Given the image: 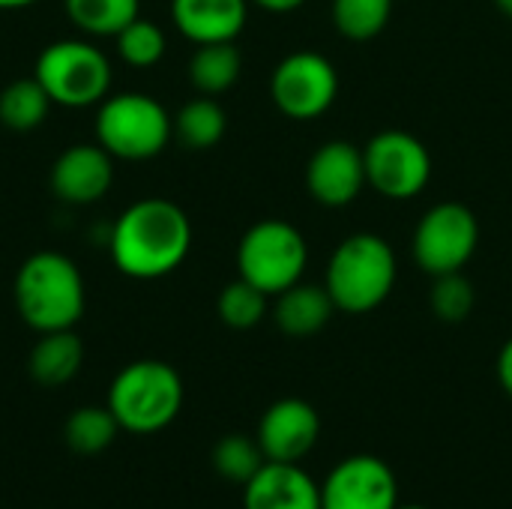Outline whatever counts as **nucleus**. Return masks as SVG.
Segmentation results:
<instances>
[{
    "instance_id": "f257e3e1",
    "label": "nucleus",
    "mask_w": 512,
    "mask_h": 509,
    "mask_svg": "<svg viewBox=\"0 0 512 509\" xmlns=\"http://www.w3.org/2000/svg\"><path fill=\"white\" fill-rule=\"evenodd\" d=\"M108 249L123 276L162 279L186 261L192 249V222L174 201L144 198L126 207L114 222Z\"/></svg>"
},
{
    "instance_id": "f03ea898",
    "label": "nucleus",
    "mask_w": 512,
    "mask_h": 509,
    "mask_svg": "<svg viewBox=\"0 0 512 509\" xmlns=\"http://www.w3.org/2000/svg\"><path fill=\"white\" fill-rule=\"evenodd\" d=\"M15 309L36 333L72 330L84 315V279L72 258L60 252L30 255L12 285Z\"/></svg>"
},
{
    "instance_id": "7ed1b4c3",
    "label": "nucleus",
    "mask_w": 512,
    "mask_h": 509,
    "mask_svg": "<svg viewBox=\"0 0 512 509\" xmlns=\"http://www.w3.org/2000/svg\"><path fill=\"white\" fill-rule=\"evenodd\" d=\"M396 273V255L384 237L351 234L333 249L324 288L339 312L366 315L393 294Z\"/></svg>"
},
{
    "instance_id": "20e7f679",
    "label": "nucleus",
    "mask_w": 512,
    "mask_h": 509,
    "mask_svg": "<svg viewBox=\"0 0 512 509\" xmlns=\"http://www.w3.org/2000/svg\"><path fill=\"white\" fill-rule=\"evenodd\" d=\"M105 405L123 432L156 435L177 420L183 408V381L177 369L162 360H135L114 375Z\"/></svg>"
},
{
    "instance_id": "39448f33",
    "label": "nucleus",
    "mask_w": 512,
    "mask_h": 509,
    "mask_svg": "<svg viewBox=\"0 0 512 509\" xmlns=\"http://www.w3.org/2000/svg\"><path fill=\"white\" fill-rule=\"evenodd\" d=\"M174 138V117L165 105L147 93H114L99 102L96 141L126 162H144L159 156Z\"/></svg>"
},
{
    "instance_id": "423d86ee",
    "label": "nucleus",
    "mask_w": 512,
    "mask_h": 509,
    "mask_svg": "<svg viewBox=\"0 0 512 509\" xmlns=\"http://www.w3.org/2000/svg\"><path fill=\"white\" fill-rule=\"evenodd\" d=\"M33 78L45 87L54 105L90 108L108 96L111 63L87 39H60L39 51Z\"/></svg>"
},
{
    "instance_id": "0eeeda50",
    "label": "nucleus",
    "mask_w": 512,
    "mask_h": 509,
    "mask_svg": "<svg viewBox=\"0 0 512 509\" xmlns=\"http://www.w3.org/2000/svg\"><path fill=\"white\" fill-rule=\"evenodd\" d=\"M309 264L306 237L285 219L255 222L237 246V273L240 279L261 288L267 297L282 294L297 285Z\"/></svg>"
},
{
    "instance_id": "6e6552de",
    "label": "nucleus",
    "mask_w": 512,
    "mask_h": 509,
    "mask_svg": "<svg viewBox=\"0 0 512 509\" xmlns=\"http://www.w3.org/2000/svg\"><path fill=\"white\" fill-rule=\"evenodd\" d=\"M366 162V183L390 198V201H411L429 186L432 177V156L426 144L402 129H384L363 147Z\"/></svg>"
},
{
    "instance_id": "1a4fd4ad",
    "label": "nucleus",
    "mask_w": 512,
    "mask_h": 509,
    "mask_svg": "<svg viewBox=\"0 0 512 509\" xmlns=\"http://www.w3.org/2000/svg\"><path fill=\"white\" fill-rule=\"evenodd\" d=\"M480 246V222L471 207L459 201H441L423 213L414 231V258L435 279L465 270Z\"/></svg>"
},
{
    "instance_id": "9d476101",
    "label": "nucleus",
    "mask_w": 512,
    "mask_h": 509,
    "mask_svg": "<svg viewBox=\"0 0 512 509\" xmlns=\"http://www.w3.org/2000/svg\"><path fill=\"white\" fill-rule=\"evenodd\" d=\"M273 105L291 120H315L339 96V72L318 51H294L279 60L270 78Z\"/></svg>"
},
{
    "instance_id": "9b49d317",
    "label": "nucleus",
    "mask_w": 512,
    "mask_h": 509,
    "mask_svg": "<svg viewBox=\"0 0 512 509\" xmlns=\"http://www.w3.org/2000/svg\"><path fill=\"white\" fill-rule=\"evenodd\" d=\"M399 480L378 456H348L321 483V509H396Z\"/></svg>"
},
{
    "instance_id": "f8f14e48",
    "label": "nucleus",
    "mask_w": 512,
    "mask_h": 509,
    "mask_svg": "<svg viewBox=\"0 0 512 509\" xmlns=\"http://www.w3.org/2000/svg\"><path fill=\"white\" fill-rule=\"evenodd\" d=\"M321 438V417L315 405L306 399H279L273 402L255 432V441L261 444L267 462H285V465H300L312 447Z\"/></svg>"
},
{
    "instance_id": "ddd939ff",
    "label": "nucleus",
    "mask_w": 512,
    "mask_h": 509,
    "mask_svg": "<svg viewBox=\"0 0 512 509\" xmlns=\"http://www.w3.org/2000/svg\"><path fill=\"white\" fill-rule=\"evenodd\" d=\"M366 186L363 150L351 141L321 144L306 165V189L324 207H348Z\"/></svg>"
},
{
    "instance_id": "4468645a",
    "label": "nucleus",
    "mask_w": 512,
    "mask_h": 509,
    "mask_svg": "<svg viewBox=\"0 0 512 509\" xmlns=\"http://www.w3.org/2000/svg\"><path fill=\"white\" fill-rule=\"evenodd\" d=\"M114 183V156L96 144H75L63 150L51 168V189L60 201L84 207L99 198Z\"/></svg>"
},
{
    "instance_id": "2eb2a0df",
    "label": "nucleus",
    "mask_w": 512,
    "mask_h": 509,
    "mask_svg": "<svg viewBox=\"0 0 512 509\" xmlns=\"http://www.w3.org/2000/svg\"><path fill=\"white\" fill-rule=\"evenodd\" d=\"M243 509H321V486L300 465L267 462L243 486Z\"/></svg>"
},
{
    "instance_id": "dca6fc26",
    "label": "nucleus",
    "mask_w": 512,
    "mask_h": 509,
    "mask_svg": "<svg viewBox=\"0 0 512 509\" xmlns=\"http://www.w3.org/2000/svg\"><path fill=\"white\" fill-rule=\"evenodd\" d=\"M249 0H171L174 27L195 45L234 42L246 27Z\"/></svg>"
},
{
    "instance_id": "f3484780",
    "label": "nucleus",
    "mask_w": 512,
    "mask_h": 509,
    "mask_svg": "<svg viewBox=\"0 0 512 509\" xmlns=\"http://www.w3.org/2000/svg\"><path fill=\"white\" fill-rule=\"evenodd\" d=\"M333 312H339V309H336L330 291L324 285H309L303 279L297 285L285 288L282 294H276V303H273L276 327L291 339H309V336L321 333L330 324Z\"/></svg>"
},
{
    "instance_id": "a211bd4d",
    "label": "nucleus",
    "mask_w": 512,
    "mask_h": 509,
    "mask_svg": "<svg viewBox=\"0 0 512 509\" xmlns=\"http://www.w3.org/2000/svg\"><path fill=\"white\" fill-rule=\"evenodd\" d=\"M81 363H84L81 339L72 330H54V333H39L27 369L39 387H63L81 372Z\"/></svg>"
},
{
    "instance_id": "6ab92c4d",
    "label": "nucleus",
    "mask_w": 512,
    "mask_h": 509,
    "mask_svg": "<svg viewBox=\"0 0 512 509\" xmlns=\"http://www.w3.org/2000/svg\"><path fill=\"white\" fill-rule=\"evenodd\" d=\"M243 72V57L234 42L198 45L189 60V81L201 96H219L237 84Z\"/></svg>"
},
{
    "instance_id": "aec40b11",
    "label": "nucleus",
    "mask_w": 512,
    "mask_h": 509,
    "mask_svg": "<svg viewBox=\"0 0 512 509\" xmlns=\"http://www.w3.org/2000/svg\"><path fill=\"white\" fill-rule=\"evenodd\" d=\"M228 129V114L213 96H198L186 102L174 117V138L186 150H210L222 141Z\"/></svg>"
},
{
    "instance_id": "412c9836",
    "label": "nucleus",
    "mask_w": 512,
    "mask_h": 509,
    "mask_svg": "<svg viewBox=\"0 0 512 509\" xmlns=\"http://www.w3.org/2000/svg\"><path fill=\"white\" fill-rule=\"evenodd\" d=\"M117 432H123V429L108 405H84V408L72 411L63 423V441L78 456L105 453L114 444Z\"/></svg>"
},
{
    "instance_id": "4be33fe9",
    "label": "nucleus",
    "mask_w": 512,
    "mask_h": 509,
    "mask_svg": "<svg viewBox=\"0 0 512 509\" xmlns=\"http://www.w3.org/2000/svg\"><path fill=\"white\" fill-rule=\"evenodd\" d=\"M51 105V96L33 75L18 78L0 90V123L12 132H33L48 117Z\"/></svg>"
},
{
    "instance_id": "5701e85b",
    "label": "nucleus",
    "mask_w": 512,
    "mask_h": 509,
    "mask_svg": "<svg viewBox=\"0 0 512 509\" xmlns=\"http://www.w3.org/2000/svg\"><path fill=\"white\" fill-rule=\"evenodd\" d=\"M69 21L87 36H117L138 18L141 0H63Z\"/></svg>"
},
{
    "instance_id": "b1692460",
    "label": "nucleus",
    "mask_w": 512,
    "mask_h": 509,
    "mask_svg": "<svg viewBox=\"0 0 512 509\" xmlns=\"http://www.w3.org/2000/svg\"><path fill=\"white\" fill-rule=\"evenodd\" d=\"M393 15V0H333V24L345 39H375Z\"/></svg>"
},
{
    "instance_id": "393cba45",
    "label": "nucleus",
    "mask_w": 512,
    "mask_h": 509,
    "mask_svg": "<svg viewBox=\"0 0 512 509\" xmlns=\"http://www.w3.org/2000/svg\"><path fill=\"white\" fill-rule=\"evenodd\" d=\"M267 303H270V297L261 288H255L252 282L237 276L234 282H228L222 288V294L216 300V312H219L225 327H231V330H252V327H258L264 321Z\"/></svg>"
},
{
    "instance_id": "a878e982",
    "label": "nucleus",
    "mask_w": 512,
    "mask_h": 509,
    "mask_svg": "<svg viewBox=\"0 0 512 509\" xmlns=\"http://www.w3.org/2000/svg\"><path fill=\"white\" fill-rule=\"evenodd\" d=\"M267 465V456L255 438L246 435H225L213 447V468L222 480L246 486L261 468Z\"/></svg>"
},
{
    "instance_id": "bb28decb",
    "label": "nucleus",
    "mask_w": 512,
    "mask_h": 509,
    "mask_svg": "<svg viewBox=\"0 0 512 509\" xmlns=\"http://www.w3.org/2000/svg\"><path fill=\"white\" fill-rule=\"evenodd\" d=\"M474 303H477L474 285H471V279L462 270L435 276V285L429 291V306H432V315L438 321L462 324L474 312Z\"/></svg>"
},
{
    "instance_id": "cd10ccee",
    "label": "nucleus",
    "mask_w": 512,
    "mask_h": 509,
    "mask_svg": "<svg viewBox=\"0 0 512 509\" xmlns=\"http://www.w3.org/2000/svg\"><path fill=\"white\" fill-rule=\"evenodd\" d=\"M114 39H117L120 57L129 66H135V69H147V66L159 63L162 54H165V33H162V27L147 21V18H141V15L132 24H126Z\"/></svg>"
},
{
    "instance_id": "c85d7f7f",
    "label": "nucleus",
    "mask_w": 512,
    "mask_h": 509,
    "mask_svg": "<svg viewBox=\"0 0 512 509\" xmlns=\"http://www.w3.org/2000/svg\"><path fill=\"white\" fill-rule=\"evenodd\" d=\"M498 381H501L504 393L512 399V336L504 342V348L498 354Z\"/></svg>"
},
{
    "instance_id": "c756f323",
    "label": "nucleus",
    "mask_w": 512,
    "mask_h": 509,
    "mask_svg": "<svg viewBox=\"0 0 512 509\" xmlns=\"http://www.w3.org/2000/svg\"><path fill=\"white\" fill-rule=\"evenodd\" d=\"M255 6H261V9H267V12H276V15H285V12H294V9H300L306 0H252Z\"/></svg>"
},
{
    "instance_id": "7c9ffc66",
    "label": "nucleus",
    "mask_w": 512,
    "mask_h": 509,
    "mask_svg": "<svg viewBox=\"0 0 512 509\" xmlns=\"http://www.w3.org/2000/svg\"><path fill=\"white\" fill-rule=\"evenodd\" d=\"M30 3H36V0H0V9H24Z\"/></svg>"
},
{
    "instance_id": "2f4dec72",
    "label": "nucleus",
    "mask_w": 512,
    "mask_h": 509,
    "mask_svg": "<svg viewBox=\"0 0 512 509\" xmlns=\"http://www.w3.org/2000/svg\"><path fill=\"white\" fill-rule=\"evenodd\" d=\"M495 3H498V9H501L507 18H512V0H495Z\"/></svg>"
},
{
    "instance_id": "473e14b6",
    "label": "nucleus",
    "mask_w": 512,
    "mask_h": 509,
    "mask_svg": "<svg viewBox=\"0 0 512 509\" xmlns=\"http://www.w3.org/2000/svg\"><path fill=\"white\" fill-rule=\"evenodd\" d=\"M396 509H429V507H414V504H411V507H402V504H399Z\"/></svg>"
}]
</instances>
